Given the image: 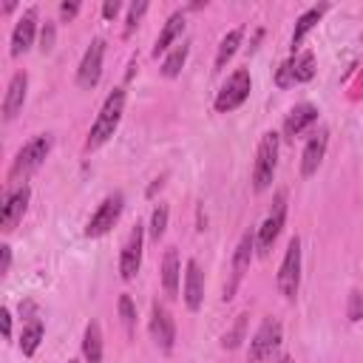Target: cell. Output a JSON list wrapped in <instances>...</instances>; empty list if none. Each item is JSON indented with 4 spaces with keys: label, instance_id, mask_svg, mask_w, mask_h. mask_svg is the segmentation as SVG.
<instances>
[{
    "label": "cell",
    "instance_id": "1",
    "mask_svg": "<svg viewBox=\"0 0 363 363\" xmlns=\"http://www.w3.org/2000/svg\"><path fill=\"white\" fill-rule=\"evenodd\" d=\"M122 113H125V88H113V91L105 96V102H102V108H99V113H96L91 130H88L85 150H96V147H102V145L116 133Z\"/></svg>",
    "mask_w": 363,
    "mask_h": 363
},
{
    "label": "cell",
    "instance_id": "2",
    "mask_svg": "<svg viewBox=\"0 0 363 363\" xmlns=\"http://www.w3.org/2000/svg\"><path fill=\"white\" fill-rule=\"evenodd\" d=\"M51 145H54L51 133H37V136H31V139L17 150V156H14L11 167H9V179L17 182V179H26L28 173H34V170L48 159Z\"/></svg>",
    "mask_w": 363,
    "mask_h": 363
},
{
    "label": "cell",
    "instance_id": "3",
    "mask_svg": "<svg viewBox=\"0 0 363 363\" xmlns=\"http://www.w3.org/2000/svg\"><path fill=\"white\" fill-rule=\"evenodd\" d=\"M275 167H278V133L275 130H267L261 136V142H258L255 164H252V190L255 193H264L272 184Z\"/></svg>",
    "mask_w": 363,
    "mask_h": 363
},
{
    "label": "cell",
    "instance_id": "4",
    "mask_svg": "<svg viewBox=\"0 0 363 363\" xmlns=\"http://www.w3.org/2000/svg\"><path fill=\"white\" fill-rule=\"evenodd\" d=\"M284 221H286V190H278L275 199H272V207H269L267 218L261 221V227L255 233V250H258V255H267L272 250L275 238L284 230Z\"/></svg>",
    "mask_w": 363,
    "mask_h": 363
},
{
    "label": "cell",
    "instance_id": "5",
    "mask_svg": "<svg viewBox=\"0 0 363 363\" xmlns=\"http://www.w3.org/2000/svg\"><path fill=\"white\" fill-rule=\"evenodd\" d=\"M250 88H252V77H250V71H247V68L233 71V74L227 77V82L218 88L213 108H216L218 113H230V111H235L238 105H244V102H247Z\"/></svg>",
    "mask_w": 363,
    "mask_h": 363
},
{
    "label": "cell",
    "instance_id": "6",
    "mask_svg": "<svg viewBox=\"0 0 363 363\" xmlns=\"http://www.w3.org/2000/svg\"><path fill=\"white\" fill-rule=\"evenodd\" d=\"M298 286H301V238L292 235L289 244H286L281 269H278V292H281L286 301H295Z\"/></svg>",
    "mask_w": 363,
    "mask_h": 363
},
{
    "label": "cell",
    "instance_id": "7",
    "mask_svg": "<svg viewBox=\"0 0 363 363\" xmlns=\"http://www.w3.org/2000/svg\"><path fill=\"white\" fill-rule=\"evenodd\" d=\"M122 207H125V196H122V193H111V196H105L102 204H99V207L94 210V216L88 218V224H85V235H88V238H99V235H105V233L119 221Z\"/></svg>",
    "mask_w": 363,
    "mask_h": 363
},
{
    "label": "cell",
    "instance_id": "8",
    "mask_svg": "<svg viewBox=\"0 0 363 363\" xmlns=\"http://www.w3.org/2000/svg\"><path fill=\"white\" fill-rule=\"evenodd\" d=\"M281 320L278 318H264L261 326L255 329L252 340H250V360L252 363H264L267 357H272V352L281 346Z\"/></svg>",
    "mask_w": 363,
    "mask_h": 363
},
{
    "label": "cell",
    "instance_id": "9",
    "mask_svg": "<svg viewBox=\"0 0 363 363\" xmlns=\"http://www.w3.org/2000/svg\"><path fill=\"white\" fill-rule=\"evenodd\" d=\"M147 332H150V337H153V343H156L159 352H164V354L173 352V343H176V323H173V315L167 312V306L159 303V301L150 306Z\"/></svg>",
    "mask_w": 363,
    "mask_h": 363
},
{
    "label": "cell",
    "instance_id": "10",
    "mask_svg": "<svg viewBox=\"0 0 363 363\" xmlns=\"http://www.w3.org/2000/svg\"><path fill=\"white\" fill-rule=\"evenodd\" d=\"M142 244H145V227L136 221L122 244V252H119V275L122 281H133L139 267H142Z\"/></svg>",
    "mask_w": 363,
    "mask_h": 363
},
{
    "label": "cell",
    "instance_id": "11",
    "mask_svg": "<svg viewBox=\"0 0 363 363\" xmlns=\"http://www.w3.org/2000/svg\"><path fill=\"white\" fill-rule=\"evenodd\" d=\"M102 57H105V40L96 37V40H91V45L85 48V54L79 60V68H77V85L79 88L91 91L99 82V77H102Z\"/></svg>",
    "mask_w": 363,
    "mask_h": 363
},
{
    "label": "cell",
    "instance_id": "12",
    "mask_svg": "<svg viewBox=\"0 0 363 363\" xmlns=\"http://www.w3.org/2000/svg\"><path fill=\"white\" fill-rule=\"evenodd\" d=\"M28 199H31V187L28 184H23V187H17L14 193L6 196V204L0 210V230L3 233H11L23 221V216L28 210Z\"/></svg>",
    "mask_w": 363,
    "mask_h": 363
},
{
    "label": "cell",
    "instance_id": "13",
    "mask_svg": "<svg viewBox=\"0 0 363 363\" xmlns=\"http://www.w3.org/2000/svg\"><path fill=\"white\" fill-rule=\"evenodd\" d=\"M252 250H255V235L252 233H244L241 241H238V247H235V255H233V278L224 286V301H230L235 295V289H238V284H241V278H244V272H247V267L252 261Z\"/></svg>",
    "mask_w": 363,
    "mask_h": 363
},
{
    "label": "cell",
    "instance_id": "14",
    "mask_svg": "<svg viewBox=\"0 0 363 363\" xmlns=\"http://www.w3.org/2000/svg\"><path fill=\"white\" fill-rule=\"evenodd\" d=\"M182 298H184V306H187L190 312H199L201 303H204V272H201V267H199L196 258H190L187 267H184Z\"/></svg>",
    "mask_w": 363,
    "mask_h": 363
},
{
    "label": "cell",
    "instance_id": "15",
    "mask_svg": "<svg viewBox=\"0 0 363 363\" xmlns=\"http://www.w3.org/2000/svg\"><path fill=\"white\" fill-rule=\"evenodd\" d=\"M34 34H37V9H26L23 17L17 20L14 31H11V57L26 54L34 45Z\"/></svg>",
    "mask_w": 363,
    "mask_h": 363
},
{
    "label": "cell",
    "instance_id": "16",
    "mask_svg": "<svg viewBox=\"0 0 363 363\" xmlns=\"http://www.w3.org/2000/svg\"><path fill=\"white\" fill-rule=\"evenodd\" d=\"M326 145H329V130L326 128H320L318 133H312L306 139L303 153H301V176H312L320 167V162L326 156Z\"/></svg>",
    "mask_w": 363,
    "mask_h": 363
},
{
    "label": "cell",
    "instance_id": "17",
    "mask_svg": "<svg viewBox=\"0 0 363 363\" xmlns=\"http://www.w3.org/2000/svg\"><path fill=\"white\" fill-rule=\"evenodd\" d=\"M26 91H28V74L26 71H17L11 79H9V88H6V96H3V119H14L17 111L23 108L26 102Z\"/></svg>",
    "mask_w": 363,
    "mask_h": 363
},
{
    "label": "cell",
    "instance_id": "18",
    "mask_svg": "<svg viewBox=\"0 0 363 363\" xmlns=\"http://www.w3.org/2000/svg\"><path fill=\"white\" fill-rule=\"evenodd\" d=\"M315 119H318V108H315L312 102H298L295 108H289V113H286V119H284V133H286L289 139H295V136H301Z\"/></svg>",
    "mask_w": 363,
    "mask_h": 363
},
{
    "label": "cell",
    "instance_id": "19",
    "mask_svg": "<svg viewBox=\"0 0 363 363\" xmlns=\"http://www.w3.org/2000/svg\"><path fill=\"white\" fill-rule=\"evenodd\" d=\"M179 278H182V264L176 247H170L162 258V289L167 298H179Z\"/></svg>",
    "mask_w": 363,
    "mask_h": 363
},
{
    "label": "cell",
    "instance_id": "20",
    "mask_svg": "<svg viewBox=\"0 0 363 363\" xmlns=\"http://www.w3.org/2000/svg\"><path fill=\"white\" fill-rule=\"evenodd\" d=\"M184 31V11H173L170 17H167V23L162 26V31H159V37H156V43H153V57H159V54H164L167 48H170V43L179 37Z\"/></svg>",
    "mask_w": 363,
    "mask_h": 363
},
{
    "label": "cell",
    "instance_id": "21",
    "mask_svg": "<svg viewBox=\"0 0 363 363\" xmlns=\"http://www.w3.org/2000/svg\"><path fill=\"white\" fill-rule=\"evenodd\" d=\"M326 9H329L326 3L312 6V9H306V11L295 20V28H292V51H295V45H301V43H303V37H306L318 23H320V17L326 14Z\"/></svg>",
    "mask_w": 363,
    "mask_h": 363
},
{
    "label": "cell",
    "instance_id": "22",
    "mask_svg": "<svg viewBox=\"0 0 363 363\" xmlns=\"http://www.w3.org/2000/svg\"><path fill=\"white\" fill-rule=\"evenodd\" d=\"M82 357L85 363H102V329L96 320H88L82 332Z\"/></svg>",
    "mask_w": 363,
    "mask_h": 363
},
{
    "label": "cell",
    "instance_id": "23",
    "mask_svg": "<svg viewBox=\"0 0 363 363\" xmlns=\"http://www.w3.org/2000/svg\"><path fill=\"white\" fill-rule=\"evenodd\" d=\"M241 37H244V28H233V31H227L224 37H221V43H218V51H216V62H213V71H224V65L233 60V54L238 51V45H241Z\"/></svg>",
    "mask_w": 363,
    "mask_h": 363
},
{
    "label": "cell",
    "instance_id": "24",
    "mask_svg": "<svg viewBox=\"0 0 363 363\" xmlns=\"http://www.w3.org/2000/svg\"><path fill=\"white\" fill-rule=\"evenodd\" d=\"M43 335H45L43 320H40V318H31V320L23 326V335H20V352H23L26 357H31V354L37 352V346H40Z\"/></svg>",
    "mask_w": 363,
    "mask_h": 363
},
{
    "label": "cell",
    "instance_id": "25",
    "mask_svg": "<svg viewBox=\"0 0 363 363\" xmlns=\"http://www.w3.org/2000/svg\"><path fill=\"white\" fill-rule=\"evenodd\" d=\"M247 320H250V315H247V312L235 315L233 326L221 335V346H224V349H238V346H241V340L247 337Z\"/></svg>",
    "mask_w": 363,
    "mask_h": 363
},
{
    "label": "cell",
    "instance_id": "26",
    "mask_svg": "<svg viewBox=\"0 0 363 363\" xmlns=\"http://www.w3.org/2000/svg\"><path fill=\"white\" fill-rule=\"evenodd\" d=\"M187 45L182 43V45H176L167 57H164V62H162V77H167V79H173V77H179V71H182V65L187 62Z\"/></svg>",
    "mask_w": 363,
    "mask_h": 363
},
{
    "label": "cell",
    "instance_id": "27",
    "mask_svg": "<svg viewBox=\"0 0 363 363\" xmlns=\"http://www.w3.org/2000/svg\"><path fill=\"white\" fill-rule=\"evenodd\" d=\"M167 218H170L167 204H156V207H153V213H150V227H147L150 241H159V238L164 235V230H167Z\"/></svg>",
    "mask_w": 363,
    "mask_h": 363
},
{
    "label": "cell",
    "instance_id": "28",
    "mask_svg": "<svg viewBox=\"0 0 363 363\" xmlns=\"http://www.w3.org/2000/svg\"><path fill=\"white\" fill-rule=\"evenodd\" d=\"M315 77V54L303 51L295 57V82H309Z\"/></svg>",
    "mask_w": 363,
    "mask_h": 363
},
{
    "label": "cell",
    "instance_id": "29",
    "mask_svg": "<svg viewBox=\"0 0 363 363\" xmlns=\"http://www.w3.org/2000/svg\"><path fill=\"white\" fill-rule=\"evenodd\" d=\"M119 318H122L128 335H133V329H136V306H133V298L128 292L119 295Z\"/></svg>",
    "mask_w": 363,
    "mask_h": 363
},
{
    "label": "cell",
    "instance_id": "30",
    "mask_svg": "<svg viewBox=\"0 0 363 363\" xmlns=\"http://www.w3.org/2000/svg\"><path fill=\"white\" fill-rule=\"evenodd\" d=\"M275 85L278 88H292L295 85V57L281 62V68L275 71Z\"/></svg>",
    "mask_w": 363,
    "mask_h": 363
},
{
    "label": "cell",
    "instance_id": "31",
    "mask_svg": "<svg viewBox=\"0 0 363 363\" xmlns=\"http://www.w3.org/2000/svg\"><path fill=\"white\" fill-rule=\"evenodd\" d=\"M147 11V0H139V3H130L128 6V20H125V37L139 26V20H142V14Z\"/></svg>",
    "mask_w": 363,
    "mask_h": 363
},
{
    "label": "cell",
    "instance_id": "32",
    "mask_svg": "<svg viewBox=\"0 0 363 363\" xmlns=\"http://www.w3.org/2000/svg\"><path fill=\"white\" fill-rule=\"evenodd\" d=\"M346 318H349V320H360V318H363V292H360V289H352V292H349Z\"/></svg>",
    "mask_w": 363,
    "mask_h": 363
},
{
    "label": "cell",
    "instance_id": "33",
    "mask_svg": "<svg viewBox=\"0 0 363 363\" xmlns=\"http://www.w3.org/2000/svg\"><path fill=\"white\" fill-rule=\"evenodd\" d=\"M40 48H43V51H51V48H54V23H51V20L43 23V31H40Z\"/></svg>",
    "mask_w": 363,
    "mask_h": 363
},
{
    "label": "cell",
    "instance_id": "34",
    "mask_svg": "<svg viewBox=\"0 0 363 363\" xmlns=\"http://www.w3.org/2000/svg\"><path fill=\"white\" fill-rule=\"evenodd\" d=\"M119 11H122V3H119V0H105V3H102V17H105V20H113Z\"/></svg>",
    "mask_w": 363,
    "mask_h": 363
},
{
    "label": "cell",
    "instance_id": "35",
    "mask_svg": "<svg viewBox=\"0 0 363 363\" xmlns=\"http://www.w3.org/2000/svg\"><path fill=\"white\" fill-rule=\"evenodd\" d=\"M9 267H11V247L3 244V247H0V275H6Z\"/></svg>",
    "mask_w": 363,
    "mask_h": 363
},
{
    "label": "cell",
    "instance_id": "36",
    "mask_svg": "<svg viewBox=\"0 0 363 363\" xmlns=\"http://www.w3.org/2000/svg\"><path fill=\"white\" fill-rule=\"evenodd\" d=\"M77 11H79V3H77V0H71V3H60V17H62V20H71Z\"/></svg>",
    "mask_w": 363,
    "mask_h": 363
},
{
    "label": "cell",
    "instance_id": "37",
    "mask_svg": "<svg viewBox=\"0 0 363 363\" xmlns=\"http://www.w3.org/2000/svg\"><path fill=\"white\" fill-rule=\"evenodd\" d=\"M0 323H3V337H11V312H9V306L0 309Z\"/></svg>",
    "mask_w": 363,
    "mask_h": 363
},
{
    "label": "cell",
    "instance_id": "38",
    "mask_svg": "<svg viewBox=\"0 0 363 363\" xmlns=\"http://www.w3.org/2000/svg\"><path fill=\"white\" fill-rule=\"evenodd\" d=\"M278 363H295V360H292V357H281Z\"/></svg>",
    "mask_w": 363,
    "mask_h": 363
},
{
    "label": "cell",
    "instance_id": "39",
    "mask_svg": "<svg viewBox=\"0 0 363 363\" xmlns=\"http://www.w3.org/2000/svg\"><path fill=\"white\" fill-rule=\"evenodd\" d=\"M68 363H79V360H68Z\"/></svg>",
    "mask_w": 363,
    "mask_h": 363
}]
</instances>
